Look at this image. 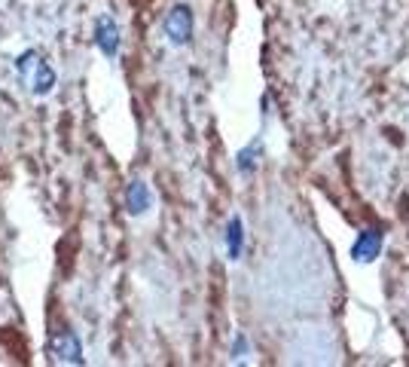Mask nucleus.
I'll list each match as a JSON object with an SVG mask.
<instances>
[{
  "label": "nucleus",
  "mask_w": 409,
  "mask_h": 367,
  "mask_svg": "<svg viewBox=\"0 0 409 367\" xmlns=\"http://www.w3.org/2000/svg\"><path fill=\"white\" fill-rule=\"evenodd\" d=\"M382 245H385V233H382V229H376V227L360 229L358 239H354V245H351V260H354V263H373V260L379 257Z\"/></svg>",
  "instance_id": "f03ea898"
},
{
  "label": "nucleus",
  "mask_w": 409,
  "mask_h": 367,
  "mask_svg": "<svg viewBox=\"0 0 409 367\" xmlns=\"http://www.w3.org/2000/svg\"><path fill=\"white\" fill-rule=\"evenodd\" d=\"M95 46L101 49L104 58H117L119 56V28L110 15H101L95 22Z\"/></svg>",
  "instance_id": "7ed1b4c3"
},
{
  "label": "nucleus",
  "mask_w": 409,
  "mask_h": 367,
  "mask_svg": "<svg viewBox=\"0 0 409 367\" xmlns=\"http://www.w3.org/2000/svg\"><path fill=\"white\" fill-rule=\"evenodd\" d=\"M248 352H251L248 336H244V334H235V340H233V358H235V361H242Z\"/></svg>",
  "instance_id": "1a4fd4ad"
},
{
  "label": "nucleus",
  "mask_w": 409,
  "mask_h": 367,
  "mask_svg": "<svg viewBox=\"0 0 409 367\" xmlns=\"http://www.w3.org/2000/svg\"><path fill=\"white\" fill-rule=\"evenodd\" d=\"M31 67H34V74H25L28 83H31V92H37V95H46L52 86H56V74H52V67L46 65V61H40V56L37 52H25Z\"/></svg>",
  "instance_id": "20e7f679"
},
{
  "label": "nucleus",
  "mask_w": 409,
  "mask_h": 367,
  "mask_svg": "<svg viewBox=\"0 0 409 367\" xmlns=\"http://www.w3.org/2000/svg\"><path fill=\"white\" fill-rule=\"evenodd\" d=\"M165 34L174 46H183L192 40V10L187 3H177L174 10L165 15Z\"/></svg>",
  "instance_id": "f257e3e1"
},
{
  "label": "nucleus",
  "mask_w": 409,
  "mask_h": 367,
  "mask_svg": "<svg viewBox=\"0 0 409 367\" xmlns=\"http://www.w3.org/2000/svg\"><path fill=\"white\" fill-rule=\"evenodd\" d=\"M153 205V196H150V187H147L144 181H132L126 190V211L128 214H144L147 209Z\"/></svg>",
  "instance_id": "423d86ee"
},
{
  "label": "nucleus",
  "mask_w": 409,
  "mask_h": 367,
  "mask_svg": "<svg viewBox=\"0 0 409 367\" xmlns=\"http://www.w3.org/2000/svg\"><path fill=\"white\" fill-rule=\"evenodd\" d=\"M260 156H263V144H260V138H257V141H251L248 147H242L235 153V168L242 174H253L260 165Z\"/></svg>",
  "instance_id": "6e6552de"
},
{
  "label": "nucleus",
  "mask_w": 409,
  "mask_h": 367,
  "mask_svg": "<svg viewBox=\"0 0 409 367\" xmlns=\"http://www.w3.org/2000/svg\"><path fill=\"white\" fill-rule=\"evenodd\" d=\"M242 251H244V224L238 214H233L226 224V257L242 260Z\"/></svg>",
  "instance_id": "0eeeda50"
},
{
  "label": "nucleus",
  "mask_w": 409,
  "mask_h": 367,
  "mask_svg": "<svg viewBox=\"0 0 409 367\" xmlns=\"http://www.w3.org/2000/svg\"><path fill=\"white\" fill-rule=\"evenodd\" d=\"M52 355L58 361H71V364H83V349L80 340H76L74 331H61L56 340H52Z\"/></svg>",
  "instance_id": "39448f33"
}]
</instances>
